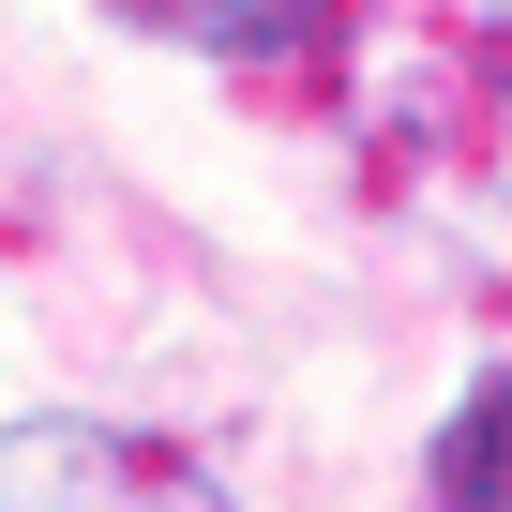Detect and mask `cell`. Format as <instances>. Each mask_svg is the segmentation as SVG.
I'll use <instances>...</instances> for the list:
<instances>
[{
    "label": "cell",
    "mask_w": 512,
    "mask_h": 512,
    "mask_svg": "<svg viewBox=\"0 0 512 512\" xmlns=\"http://www.w3.org/2000/svg\"><path fill=\"white\" fill-rule=\"evenodd\" d=\"M0 512H241V497L136 422H16L0 437Z\"/></svg>",
    "instance_id": "6da1fadb"
},
{
    "label": "cell",
    "mask_w": 512,
    "mask_h": 512,
    "mask_svg": "<svg viewBox=\"0 0 512 512\" xmlns=\"http://www.w3.org/2000/svg\"><path fill=\"white\" fill-rule=\"evenodd\" d=\"M106 16H136L166 46H211V61H287V46L347 31V0H106Z\"/></svg>",
    "instance_id": "7a4b0ae2"
},
{
    "label": "cell",
    "mask_w": 512,
    "mask_h": 512,
    "mask_svg": "<svg viewBox=\"0 0 512 512\" xmlns=\"http://www.w3.org/2000/svg\"><path fill=\"white\" fill-rule=\"evenodd\" d=\"M437 512H512V362L452 407V437H437Z\"/></svg>",
    "instance_id": "3957f363"
}]
</instances>
